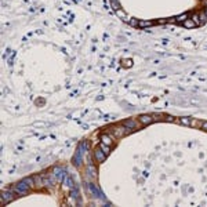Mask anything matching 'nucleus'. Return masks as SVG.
<instances>
[{
	"label": "nucleus",
	"mask_w": 207,
	"mask_h": 207,
	"mask_svg": "<svg viewBox=\"0 0 207 207\" xmlns=\"http://www.w3.org/2000/svg\"><path fill=\"white\" fill-rule=\"evenodd\" d=\"M131 131H133V130L129 129V127H126L124 124H122V126H113V127H112V133H113V135H115V137H117V138L124 137V135L130 134Z\"/></svg>",
	"instance_id": "obj_1"
},
{
	"label": "nucleus",
	"mask_w": 207,
	"mask_h": 207,
	"mask_svg": "<svg viewBox=\"0 0 207 207\" xmlns=\"http://www.w3.org/2000/svg\"><path fill=\"white\" fill-rule=\"evenodd\" d=\"M106 156H108V155H106V153L104 152V150H102L99 147L97 148V149H94V157H95V160H97L98 163H102V162H104Z\"/></svg>",
	"instance_id": "obj_2"
},
{
	"label": "nucleus",
	"mask_w": 207,
	"mask_h": 207,
	"mask_svg": "<svg viewBox=\"0 0 207 207\" xmlns=\"http://www.w3.org/2000/svg\"><path fill=\"white\" fill-rule=\"evenodd\" d=\"M14 200V195L11 191H3L2 192V204H7Z\"/></svg>",
	"instance_id": "obj_3"
},
{
	"label": "nucleus",
	"mask_w": 207,
	"mask_h": 207,
	"mask_svg": "<svg viewBox=\"0 0 207 207\" xmlns=\"http://www.w3.org/2000/svg\"><path fill=\"white\" fill-rule=\"evenodd\" d=\"M53 174L57 177L58 182H62V181L65 180V171H64L62 167H55L54 170H53Z\"/></svg>",
	"instance_id": "obj_4"
},
{
	"label": "nucleus",
	"mask_w": 207,
	"mask_h": 207,
	"mask_svg": "<svg viewBox=\"0 0 207 207\" xmlns=\"http://www.w3.org/2000/svg\"><path fill=\"white\" fill-rule=\"evenodd\" d=\"M86 171H87L88 177L93 178V180H95L97 175H98V173H97V167L93 164V163H88V164H87V168H86Z\"/></svg>",
	"instance_id": "obj_5"
},
{
	"label": "nucleus",
	"mask_w": 207,
	"mask_h": 207,
	"mask_svg": "<svg viewBox=\"0 0 207 207\" xmlns=\"http://www.w3.org/2000/svg\"><path fill=\"white\" fill-rule=\"evenodd\" d=\"M138 120H140V123L142 126H148V124H150L153 122V116L152 115H141V116L138 117Z\"/></svg>",
	"instance_id": "obj_6"
},
{
	"label": "nucleus",
	"mask_w": 207,
	"mask_h": 207,
	"mask_svg": "<svg viewBox=\"0 0 207 207\" xmlns=\"http://www.w3.org/2000/svg\"><path fill=\"white\" fill-rule=\"evenodd\" d=\"M123 124H124V126H126V127H129V129H131L133 131L138 129V123H137V120H134V119L124 120V122H123Z\"/></svg>",
	"instance_id": "obj_7"
},
{
	"label": "nucleus",
	"mask_w": 207,
	"mask_h": 207,
	"mask_svg": "<svg viewBox=\"0 0 207 207\" xmlns=\"http://www.w3.org/2000/svg\"><path fill=\"white\" fill-rule=\"evenodd\" d=\"M101 142L102 144H105V145L112 147V144H113V138H112L109 134H102L101 135Z\"/></svg>",
	"instance_id": "obj_8"
},
{
	"label": "nucleus",
	"mask_w": 207,
	"mask_h": 207,
	"mask_svg": "<svg viewBox=\"0 0 207 207\" xmlns=\"http://www.w3.org/2000/svg\"><path fill=\"white\" fill-rule=\"evenodd\" d=\"M182 25L186 28V29H193V28H196V26H198V25H196V22L193 21L192 18H191V19H189V18H186L185 21L182 22Z\"/></svg>",
	"instance_id": "obj_9"
},
{
	"label": "nucleus",
	"mask_w": 207,
	"mask_h": 207,
	"mask_svg": "<svg viewBox=\"0 0 207 207\" xmlns=\"http://www.w3.org/2000/svg\"><path fill=\"white\" fill-rule=\"evenodd\" d=\"M33 180H35V184H36L37 188H42V186H44V182H43V177H40V175H35V177H33Z\"/></svg>",
	"instance_id": "obj_10"
},
{
	"label": "nucleus",
	"mask_w": 207,
	"mask_h": 207,
	"mask_svg": "<svg viewBox=\"0 0 207 207\" xmlns=\"http://www.w3.org/2000/svg\"><path fill=\"white\" fill-rule=\"evenodd\" d=\"M180 123L184 124V126H191V123H192V119H191V117H188V116L181 117V119H180Z\"/></svg>",
	"instance_id": "obj_11"
},
{
	"label": "nucleus",
	"mask_w": 207,
	"mask_h": 207,
	"mask_svg": "<svg viewBox=\"0 0 207 207\" xmlns=\"http://www.w3.org/2000/svg\"><path fill=\"white\" fill-rule=\"evenodd\" d=\"M153 22L152 21H138V26L140 28H148V26H152Z\"/></svg>",
	"instance_id": "obj_12"
},
{
	"label": "nucleus",
	"mask_w": 207,
	"mask_h": 207,
	"mask_svg": "<svg viewBox=\"0 0 207 207\" xmlns=\"http://www.w3.org/2000/svg\"><path fill=\"white\" fill-rule=\"evenodd\" d=\"M99 148H101L102 150H104V152L106 153V155H109V153H111V147H109V145H105V144H99Z\"/></svg>",
	"instance_id": "obj_13"
},
{
	"label": "nucleus",
	"mask_w": 207,
	"mask_h": 207,
	"mask_svg": "<svg viewBox=\"0 0 207 207\" xmlns=\"http://www.w3.org/2000/svg\"><path fill=\"white\" fill-rule=\"evenodd\" d=\"M188 18V14H182V15H178L177 18H175V22H184L185 19Z\"/></svg>",
	"instance_id": "obj_14"
},
{
	"label": "nucleus",
	"mask_w": 207,
	"mask_h": 207,
	"mask_svg": "<svg viewBox=\"0 0 207 207\" xmlns=\"http://www.w3.org/2000/svg\"><path fill=\"white\" fill-rule=\"evenodd\" d=\"M199 17H200V21H202V24H204V22L207 21V15H206V12H204V11H202L200 14H199Z\"/></svg>",
	"instance_id": "obj_15"
},
{
	"label": "nucleus",
	"mask_w": 207,
	"mask_h": 207,
	"mask_svg": "<svg viewBox=\"0 0 207 207\" xmlns=\"http://www.w3.org/2000/svg\"><path fill=\"white\" fill-rule=\"evenodd\" d=\"M111 4H112V7H113L115 10H119L120 9V4H119V2H117V0H111Z\"/></svg>",
	"instance_id": "obj_16"
},
{
	"label": "nucleus",
	"mask_w": 207,
	"mask_h": 207,
	"mask_svg": "<svg viewBox=\"0 0 207 207\" xmlns=\"http://www.w3.org/2000/svg\"><path fill=\"white\" fill-rule=\"evenodd\" d=\"M192 19H193V21H195V22H196V25H198V26H199V25H202V21H200V17H199V15H198V14H195V15H193V17H192Z\"/></svg>",
	"instance_id": "obj_17"
},
{
	"label": "nucleus",
	"mask_w": 207,
	"mask_h": 207,
	"mask_svg": "<svg viewBox=\"0 0 207 207\" xmlns=\"http://www.w3.org/2000/svg\"><path fill=\"white\" fill-rule=\"evenodd\" d=\"M122 62H123V65H124V66H129V68L133 65V61H131V60H123Z\"/></svg>",
	"instance_id": "obj_18"
},
{
	"label": "nucleus",
	"mask_w": 207,
	"mask_h": 207,
	"mask_svg": "<svg viewBox=\"0 0 207 207\" xmlns=\"http://www.w3.org/2000/svg\"><path fill=\"white\" fill-rule=\"evenodd\" d=\"M129 24H130V25H133V26H138V21H137V19H133V18H130Z\"/></svg>",
	"instance_id": "obj_19"
},
{
	"label": "nucleus",
	"mask_w": 207,
	"mask_h": 207,
	"mask_svg": "<svg viewBox=\"0 0 207 207\" xmlns=\"http://www.w3.org/2000/svg\"><path fill=\"white\" fill-rule=\"evenodd\" d=\"M64 181H65V182H66V186H69V188H72V186H73V182H72V181H71V180H69V178H65V180H64Z\"/></svg>",
	"instance_id": "obj_20"
},
{
	"label": "nucleus",
	"mask_w": 207,
	"mask_h": 207,
	"mask_svg": "<svg viewBox=\"0 0 207 207\" xmlns=\"http://www.w3.org/2000/svg\"><path fill=\"white\" fill-rule=\"evenodd\" d=\"M152 116H153V122H155V120H160V119H162L159 115H152Z\"/></svg>",
	"instance_id": "obj_21"
},
{
	"label": "nucleus",
	"mask_w": 207,
	"mask_h": 207,
	"mask_svg": "<svg viewBox=\"0 0 207 207\" xmlns=\"http://www.w3.org/2000/svg\"><path fill=\"white\" fill-rule=\"evenodd\" d=\"M202 129L207 131V122H203V123H202Z\"/></svg>",
	"instance_id": "obj_22"
},
{
	"label": "nucleus",
	"mask_w": 207,
	"mask_h": 207,
	"mask_svg": "<svg viewBox=\"0 0 207 207\" xmlns=\"http://www.w3.org/2000/svg\"><path fill=\"white\" fill-rule=\"evenodd\" d=\"M204 12H206V15H207V9H206V10H204Z\"/></svg>",
	"instance_id": "obj_23"
}]
</instances>
